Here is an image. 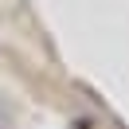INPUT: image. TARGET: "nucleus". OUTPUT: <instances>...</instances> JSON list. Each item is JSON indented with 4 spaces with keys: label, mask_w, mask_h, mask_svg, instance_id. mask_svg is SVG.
I'll list each match as a JSON object with an SVG mask.
<instances>
[{
    "label": "nucleus",
    "mask_w": 129,
    "mask_h": 129,
    "mask_svg": "<svg viewBox=\"0 0 129 129\" xmlns=\"http://www.w3.org/2000/svg\"><path fill=\"white\" fill-rule=\"evenodd\" d=\"M0 129H16V113H12V106H8L4 94H0Z\"/></svg>",
    "instance_id": "1"
}]
</instances>
